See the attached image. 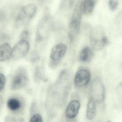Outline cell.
<instances>
[{
  "label": "cell",
  "mask_w": 122,
  "mask_h": 122,
  "mask_svg": "<svg viewBox=\"0 0 122 122\" xmlns=\"http://www.w3.org/2000/svg\"><path fill=\"white\" fill-rule=\"evenodd\" d=\"M53 18L49 15L44 16L39 21L36 36V45L38 49L43 48L49 38L53 28Z\"/></svg>",
  "instance_id": "obj_1"
},
{
  "label": "cell",
  "mask_w": 122,
  "mask_h": 122,
  "mask_svg": "<svg viewBox=\"0 0 122 122\" xmlns=\"http://www.w3.org/2000/svg\"><path fill=\"white\" fill-rule=\"evenodd\" d=\"M90 41L92 48L96 51L102 50L109 43L104 29L101 25L97 26L91 31Z\"/></svg>",
  "instance_id": "obj_2"
},
{
  "label": "cell",
  "mask_w": 122,
  "mask_h": 122,
  "mask_svg": "<svg viewBox=\"0 0 122 122\" xmlns=\"http://www.w3.org/2000/svg\"><path fill=\"white\" fill-rule=\"evenodd\" d=\"M37 8L36 6L34 4H28L21 8L15 19L16 26L27 24L36 15Z\"/></svg>",
  "instance_id": "obj_3"
},
{
  "label": "cell",
  "mask_w": 122,
  "mask_h": 122,
  "mask_svg": "<svg viewBox=\"0 0 122 122\" xmlns=\"http://www.w3.org/2000/svg\"><path fill=\"white\" fill-rule=\"evenodd\" d=\"M90 94V99L96 104L102 103L104 101L105 97V89L99 77L95 78L92 82Z\"/></svg>",
  "instance_id": "obj_4"
},
{
  "label": "cell",
  "mask_w": 122,
  "mask_h": 122,
  "mask_svg": "<svg viewBox=\"0 0 122 122\" xmlns=\"http://www.w3.org/2000/svg\"><path fill=\"white\" fill-rule=\"evenodd\" d=\"M29 81V79L27 71L24 67H20L12 78L11 89L14 90L22 89L27 86Z\"/></svg>",
  "instance_id": "obj_5"
},
{
  "label": "cell",
  "mask_w": 122,
  "mask_h": 122,
  "mask_svg": "<svg viewBox=\"0 0 122 122\" xmlns=\"http://www.w3.org/2000/svg\"><path fill=\"white\" fill-rule=\"evenodd\" d=\"M67 51L66 46L63 43L55 45L51 49L50 54L49 65L52 68L57 67L66 54Z\"/></svg>",
  "instance_id": "obj_6"
},
{
  "label": "cell",
  "mask_w": 122,
  "mask_h": 122,
  "mask_svg": "<svg viewBox=\"0 0 122 122\" xmlns=\"http://www.w3.org/2000/svg\"><path fill=\"white\" fill-rule=\"evenodd\" d=\"M30 49V44L28 41L20 40L12 50L11 56L13 59H18L26 56Z\"/></svg>",
  "instance_id": "obj_7"
},
{
  "label": "cell",
  "mask_w": 122,
  "mask_h": 122,
  "mask_svg": "<svg viewBox=\"0 0 122 122\" xmlns=\"http://www.w3.org/2000/svg\"><path fill=\"white\" fill-rule=\"evenodd\" d=\"M81 18L71 16L69 27V37L71 44L76 40L80 31Z\"/></svg>",
  "instance_id": "obj_8"
},
{
  "label": "cell",
  "mask_w": 122,
  "mask_h": 122,
  "mask_svg": "<svg viewBox=\"0 0 122 122\" xmlns=\"http://www.w3.org/2000/svg\"><path fill=\"white\" fill-rule=\"evenodd\" d=\"M91 79V74L89 70L82 69L78 70L75 75L74 83L77 87H82L87 86Z\"/></svg>",
  "instance_id": "obj_9"
},
{
  "label": "cell",
  "mask_w": 122,
  "mask_h": 122,
  "mask_svg": "<svg viewBox=\"0 0 122 122\" xmlns=\"http://www.w3.org/2000/svg\"><path fill=\"white\" fill-rule=\"evenodd\" d=\"M79 102L77 100L71 101L65 110L66 117L69 119H73L77 115L80 108Z\"/></svg>",
  "instance_id": "obj_10"
},
{
  "label": "cell",
  "mask_w": 122,
  "mask_h": 122,
  "mask_svg": "<svg viewBox=\"0 0 122 122\" xmlns=\"http://www.w3.org/2000/svg\"><path fill=\"white\" fill-rule=\"evenodd\" d=\"M94 56V52L92 49L89 46H85L80 51L79 59L82 62H88L92 59Z\"/></svg>",
  "instance_id": "obj_11"
},
{
  "label": "cell",
  "mask_w": 122,
  "mask_h": 122,
  "mask_svg": "<svg viewBox=\"0 0 122 122\" xmlns=\"http://www.w3.org/2000/svg\"><path fill=\"white\" fill-rule=\"evenodd\" d=\"M12 49L8 43H4L0 46V61L9 60L11 56Z\"/></svg>",
  "instance_id": "obj_12"
},
{
  "label": "cell",
  "mask_w": 122,
  "mask_h": 122,
  "mask_svg": "<svg viewBox=\"0 0 122 122\" xmlns=\"http://www.w3.org/2000/svg\"><path fill=\"white\" fill-rule=\"evenodd\" d=\"M97 1L95 0H82V7L83 14L86 16L92 13Z\"/></svg>",
  "instance_id": "obj_13"
},
{
  "label": "cell",
  "mask_w": 122,
  "mask_h": 122,
  "mask_svg": "<svg viewBox=\"0 0 122 122\" xmlns=\"http://www.w3.org/2000/svg\"><path fill=\"white\" fill-rule=\"evenodd\" d=\"M96 103L91 99L88 102L87 108L86 115L87 119L92 120L95 116L96 113Z\"/></svg>",
  "instance_id": "obj_14"
},
{
  "label": "cell",
  "mask_w": 122,
  "mask_h": 122,
  "mask_svg": "<svg viewBox=\"0 0 122 122\" xmlns=\"http://www.w3.org/2000/svg\"><path fill=\"white\" fill-rule=\"evenodd\" d=\"M7 107L11 111L18 110L21 107L20 101L15 98H11L8 100L7 103Z\"/></svg>",
  "instance_id": "obj_15"
},
{
  "label": "cell",
  "mask_w": 122,
  "mask_h": 122,
  "mask_svg": "<svg viewBox=\"0 0 122 122\" xmlns=\"http://www.w3.org/2000/svg\"><path fill=\"white\" fill-rule=\"evenodd\" d=\"M75 0H63L61 6L66 10H69L73 7Z\"/></svg>",
  "instance_id": "obj_16"
},
{
  "label": "cell",
  "mask_w": 122,
  "mask_h": 122,
  "mask_svg": "<svg viewBox=\"0 0 122 122\" xmlns=\"http://www.w3.org/2000/svg\"><path fill=\"white\" fill-rule=\"evenodd\" d=\"M119 0H109V4L111 10L114 11L117 8Z\"/></svg>",
  "instance_id": "obj_17"
},
{
  "label": "cell",
  "mask_w": 122,
  "mask_h": 122,
  "mask_svg": "<svg viewBox=\"0 0 122 122\" xmlns=\"http://www.w3.org/2000/svg\"><path fill=\"white\" fill-rule=\"evenodd\" d=\"M29 122H43V121L41 115L36 114L32 116Z\"/></svg>",
  "instance_id": "obj_18"
},
{
  "label": "cell",
  "mask_w": 122,
  "mask_h": 122,
  "mask_svg": "<svg viewBox=\"0 0 122 122\" xmlns=\"http://www.w3.org/2000/svg\"><path fill=\"white\" fill-rule=\"evenodd\" d=\"M6 79L4 75L0 73V92L3 90L5 86Z\"/></svg>",
  "instance_id": "obj_19"
},
{
  "label": "cell",
  "mask_w": 122,
  "mask_h": 122,
  "mask_svg": "<svg viewBox=\"0 0 122 122\" xmlns=\"http://www.w3.org/2000/svg\"><path fill=\"white\" fill-rule=\"evenodd\" d=\"M29 37V33L28 31L24 30L22 31L20 36V40L28 41Z\"/></svg>",
  "instance_id": "obj_20"
},
{
  "label": "cell",
  "mask_w": 122,
  "mask_h": 122,
  "mask_svg": "<svg viewBox=\"0 0 122 122\" xmlns=\"http://www.w3.org/2000/svg\"><path fill=\"white\" fill-rule=\"evenodd\" d=\"M6 19V15L5 12L0 9V23L3 22Z\"/></svg>",
  "instance_id": "obj_21"
},
{
  "label": "cell",
  "mask_w": 122,
  "mask_h": 122,
  "mask_svg": "<svg viewBox=\"0 0 122 122\" xmlns=\"http://www.w3.org/2000/svg\"><path fill=\"white\" fill-rule=\"evenodd\" d=\"M116 21L118 24L122 25V10L117 15Z\"/></svg>",
  "instance_id": "obj_22"
},
{
  "label": "cell",
  "mask_w": 122,
  "mask_h": 122,
  "mask_svg": "<svg viewBox=\"0 0 122 122\" xmlns=\"http://www.w3.org/2000/svg\"><path fill=\"white\" fill-rule=\"evenodd\" d=\"M7 36L0 31V43L4 41L7 39Z\"/></svg>",
  "instance_id": "obj_23"
},
{
  "label": "cell",
  "mask_w": 122,
  "mask_h": 122,
  "mask_svg": "<svg viewBox=\"0 0 122 122\" xmlns=\"http://www.w3.org/2000/svg\"><path fill=\"white\" fill-rule=\"evenodd\" d=\"M110 122V121H109V122Z\"/></svg>",
  "instance_id": "obj_24"
},
{
  "label": "cell",
  "mask_w": 122,
  "mask_h": 122,
  "mask_svg": "<svg viewBox=\"0 0 122 122\" xmlns=\"http://www.w3.org/2000/svg\"></svg>",
  "instance_id": "obj_25"
}]
</instances>
